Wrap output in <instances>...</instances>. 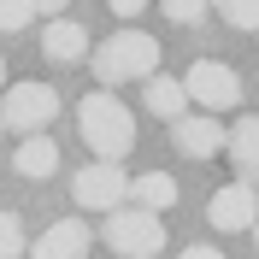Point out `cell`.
Segmentation results:
<instances>
[{
  "mask_svg": "<svg viewBox=\"0 0 259 259\" xmlns=\"http://www.w3.org/2000/svg\"><path fill=\"white\" fill-rule=\"evenodd\" d=\"M159 12L171 18V24H200V18H206V0H159Z\"/></svg>",
  "mask_w": 259,
  "mask_h": 259,
  "instance_id": "obj_18",
  "label": "cell"
},
{
  "mask_svg": "<svg viewBox=\"0 0 259 259\" xmlns=\"http://www.w3.org/2000/svg\"><path fill=\"white\" fill-rule=\"evenodd\" d=\"M95 77L100 82H147V77H159V35H147V30H118L106 35L95 48Z\"/></svg>",
  "mask_w": 259,
  "mask_h": 259,
  "instance_id": "obj_2",
  "label": "cell"
},
{
  "mask_svg": "<svg viewBox=\"0 0 259 259\" xmlns=\"http://www.w3.org/2000/svg\"><path fill=\"white\" fill-rule=\"evenodd\" d=\"M253 212H259V206H253V183H242V177H236V183H224V189L212 194L206 218L224 230V236H236V230H253Z\"/></svg>",
  "mask_w": 259,
  "mask_h": 259,
  "instance_id": "obj_9",
  "label": "cell"
},
{
  "mask_svg": "<svg viewBox=\"0 0 259 259\" xmlns=\"http://www.w3.org/2000/svg\"><path fill=\"white\" fill-rule=\"evenodd\" d=\"M106 6H112L118 18H136V12H142V6H147V0H106Z\"/></svg>",
  "mask_w": 259,
  "mask_h": 259,
  "instance_id": "obj_19",
  "label": "cell"
},
{
  "mask_svg": "<svg viewBox=\"0 0 259 259\" xmlns=\"http://www.w3.org/2000/svg\"><path fill=\"white\" fill-rule=\"evenodd\" d=\"M183 259H224L218 247H206V242H194V247H183Z\"/></svg>",
  "mask_w": 259,
  "mask_h": 259,
  "instance_id": "obj_21",
  "label": "cell"
},
{
  "mask_svg": "<svg viewBox=\"0 0 259 259\" xmlns=\"http://www.w3.org/2000/svg\"><path fill=\"white\" fill-rule=\"evenodd\" d=\"M12 171H18V177H30V183L53 177V171H59V142H53V136H24L18 153H12Z\"/></svg>",
  "mask_w": 259,
  "mask_h": 259,
  "instance_id": "obj_12",
  "label": "cell"
},
{
  "mask_svg": "<svg viewBox=\"0 0 259 259\" xmlns=\"http://www.w3.org/2000/svg\"><path fill=\"white\" fill-rule=\"evenodd\" d=\"M183 95H189V106H200V112H230V106H242V77L230 71L224 59H194L189 71H183Z\"/></svg>",
  "mask_w": 259,
  "mask_h": 259,
  "instance_id": "obj_5",
  "label": "cell"
},
{
  "mask_svg": "<svg viewBox=\"0 0 259 259\" xmlns=\"http://www.w3.org/2000/svg\"><path fill=\"white\" fill-rule=\"evenodd\" d=\"M53 118H59V89H48V82H6L0 89V130L48 136Z\"/></svg>",
  "mask_w": 259,
  "mask_h": 259,
  "instance_id": "obj_3",
  "label": "cell"
},
{
  "mask_svg": "<svg viewBox=\"0 0 259 259\" xmlns=\"http://www.w3.org/2000/svg\"><path fill=\"white\" fill-rule=\"evenodd\" d=\"M0 89H6V59H0Z\"/></svg>",
  "mask_w": 259,
  "mask_h": 259,
  "instance_id": "obj_22",
  "label": "cell"
},
{
  "mask_svg": "<svg viewBox=\"0 0 259 259\" xmlns=\"http://www.w3.org/2000/svg\"><path fill=\"white\" fill-rule=\"evenodd\" d=\"M142 100H147V112L165 118V124H177V118L189 112V95H183L177 77H147V82H142Z\"/></svg>",
  "mask_w": 259,
  "mask_h": 259,
  "instance_id": "obj_14",
  "label": "cell"
},
{
  "mask_svg": "<svg viewBox=\"0 0 259 259\" xmlns=\"http://www.w3.org/2000/svg\"><path fill=\"white\" fill-rule=\"evenodd\" d=\"M24 224H18V212H0V259H18L24 253Z\"/></svg>",
  "mask_w": 259,
  "mask_h": 259,
  "instance_id": "obj_16",
  "label": "cell"
},
{
  "mask_svg": "<svg viewBox=\"0 0 259 259\" xmlns=\"http://www.w3.org/2000/svg\"><path fill=\"white\" fill-rule=\"evenodd\" d=\"M124 206H142V212H171L177 206V177L171 171H142V177H130V194H124Z\"/></svg>",
  "mask_w": 259,
  "mask_h": 259,
  "instance_id": "obj_10",
  "label": "cell"
},
{
  "mask_svg": "<svg viewBox=\"0 0 259 259\" xmlns=\"http://www.w3.org/2000/svg\"><path fill=\"white\" fill-rule=\"evenodd\" d=\"M71 194H77L82 212H118V206H124V194H130V177L118 171V165L95 159V165H82L77 177H71Z\"/></svg>",
  "mask_w": 259,
  "mask_h": 259,
  "instance_id": "obj_6",
  "label": "cell"
},
{
  "mask_svg": "<svg viewBox=\"0 0 259 259\" xmlns=\"http://www.w3.org/2000/svg\"><path fill=\"white\" fill-rule=\"evenodd\" d=\"M171 142H177V153H189V159H212V153H224V124L212 112H183L177 124H171Z\"/></svg>",
  "mask_w": 259,
  "mask_h": 259,
  "instance_id": "obj_7",
  "label": "cell"
},
{
  "mask_svg": "<svg viewBox=\"0 0 259 259\" xmlns=\"http://www.w3.org/2000/svg\"><path fill=\"white\" fill-rule=\"evenodd\" d=\"M35 12H48V18H65V6H71V0H30Z\"/></svg>",
  "mask_w": 259,
  "mask_h": 259,
  "instance_id": "obj_20",
  "label": "cell"
},
{
  "mask_svg": "<svg viewBox=\"0 0 259 259\" xmlns=\"http://www.w3.org/2000/svg\"><path fill=\"white\" fill-rule=\"evenodd\" d=\"M89 247H95L89 224H82V218H59V224H48L35 236L30 259H89Z\"/></svg>",
  "mask_w": 259,
  "mask_h": 259,
  "instance_id": "obj_8",
  "label": "cell"
},
{
  "mask_svg": "<svg viewBox=\"0 0 259 259\" xmlns=\"http://www.w3.org/2000/svg\"><path fill=\"white\" fill-rule=\"evenodd\" d=\"M224 153L236 159V177L253 183V165H259V124H253V118H236V124H224Z\"/></svg>",
  "mask_w": 259,
  "mask_h": 259,
  "instance_id": "obj_13",
  "label": "cell"
},
{
  "mask_svg": "<svg viewBox=\"0 0 259 259\" xmlns=\"http://www.w3.org/2000/svg\"><path fill=\"white\" fill-rule=\"evenodd\" d=\"M30 18H35V6H30V0H0V35H18Z\"/></svg>",
  "mask_w": 259,
  "mask_h": 259,
  "instance_id": "obj_17",
  "label": "cell"
},
{
  "mask_svg": "<svg viewBox=\"0 0 259 259\" xmlns=\"http://www.w3.org/2000/svg\"><path fill=\"white\" fill-rule=\"evenodd\" d=\"M41 53H48L53 65H77L82 53H89V30H82L77 18H53L48 30H41Z\"/></svg>",
  "mask_w": 259,
  "mask_h": 259,
  "instance_id": "obj_11",
  "label": "cell"
},
{
  "mask_svg": "<svg viewBox=\"0 0 259 259\" xmlns=\"http://www.w3.org/2000/svg\"><path fill=\"white\" fill-rule=\"evenodd\" d=\"M77 124H82V142L95 147L106 165H118L130 147H136V112H130V106L112 95V89H95V95H82Z\"/></svg>",
  "mask_w": 259,
  "mask_h": 259,
  "instance_id": "obj_1",
  "label": "cell"
},
{
  "mask_svg": "<svg viewBox=\"0 0 259 259\" xmlns=\"http://www.w3.org/2000/svg\"><path fill=\"white\" fill-rule=\"evenodd\" d=\"M100 236H106V247H112L118 259H153V253L165 247V224L153 218V212H142V206H118V212H106Z\"/></svg>",
  "mask_w": 259,
  "mask_h": 259,
  "instance_id": "obj_4",
  "label": "cell"
},
{
  "mask_svg": "<svg viewBox=\"0 0 259 259\" xmlns=\"http://www.w3.org/2000/svg\"><path fill=\"white\" fill-rule=\"evenodd\" d=\"M206 6L224 18L230 30H253V24H259V0H206Z\"/></svg>",
  "mask_w": 259,
  "mask_h": 259,
  "instance_id": "obj_15",
  "label": "cell"
}]
</instances>
